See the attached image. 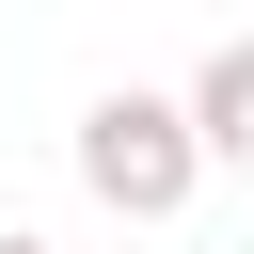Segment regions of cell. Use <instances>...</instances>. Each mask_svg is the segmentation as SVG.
Masks as SVG:
<instances>
[{
    "label": "cell",
    "mask_w": 254,
    "mask_h": 254,
    "mask_svg": "<svg viewBox=\"0 0 254 254\" xmlns=\"http://www.w3.org/2000/svg\"><path fill=\"white\" fill-rule=\"evenodd\" d=\"M79 190H95L111 222H175V206L206 190V127H190V95L111 79V95L79 111Z\"/></svg>",
    "instance_id": "6da1fadb"
},
{
    "label": "cell",
    "mask_w": 254,
    "mask_h": 254,
    "mask_svg": "<svg viewBox=\"0 0 254 254\" xmlns=\"http://www.w3.org/2000/svg\"><path fill=\"white\" fill-rule=\"evenodd\" d=\"M190 127H206V159H238V175H254V32L190 64Z\"/></svg>",
    "instance_id": "7a4b0ae2"
},
{
    "label": "cell",
    "mask_w": 254,
    "mask_h": 254,
    "mask_svg": "<svg viewBox=\"0 0 254 254\" xmlns=\"http://www.w3.org/2000/svg\"><path fill=\"white\" fill-rule=\"evenodd\" d=\"M0 254H64V238H32V222H0Z\"/></svg>",
    "instance_id": "3957f363"
}]
</instances>
